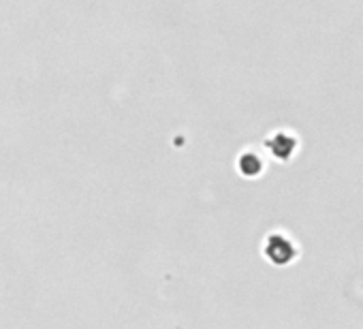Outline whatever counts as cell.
I'll return each instance as SVG.
<instances>
[{"mask_svg":"<svg viewBox=\"0 0 363 329\" xmlns=\"http://www.w3.org/2000/svg\"><path fill=\"white\" fill-rule=\"evenodd\" d=\"M265 252H267V257H269L272 261H276V263H284V261H289V259L293 257V248H291L289 240L282 238V235H272V238L267 240Z\"/></svg>","mask_w":363,"mask_h":329,"instance_id":"1","label":"cell"},{"mask_svg":"<svg viewBox=\"0 0 363 329\" xmlns=\"http://www.w3.org/2000/svg\"><path fill=\"white\" fill-rule=\"evenodd\" d=\"M261 167H263V162H261V158H259L257 154L246 152V154H242V156H240V169H242L246 176H255V174H259V172H261Z\"/></svg>","mask_w":363,"mask_h":329,"instance_id":"2","label":"cell"},{"mask_svg":"<svg viewBox=\"0 0 363 329\" xmlns=\"http://www.w3.org/2000/svg\"><path fill=\"white\" fill-rule=\"evenodd\" d=\"M267 145L274 150L276 156H286V154L291 152V147H293V139H291L289 135L278 133V135H274V137L267 141Z\"/></svg>","mask_w":363,"mask_h":329,"instance_id":"3","label":"cell"}]
</instances>
